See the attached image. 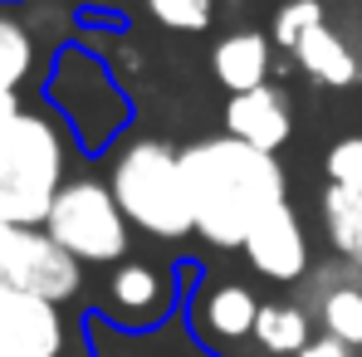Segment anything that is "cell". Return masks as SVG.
<instances>
[{
  "instance_id": "1",
  "label": "cell",
  "mask_w": 362,
  "mask_h": 357,
  "mask_svg": "<svg viewBox=\"0 0 362 357\" xmlns=\"http://www.w3.org/2000/svg\"><path fill=\"white\" fill-rule=\"evenodd\" d=\"M181 172H186L196 235L216 250H245L250 230L279 201H289V177L279 167V152H259L230 132L181 147Z\"/></svg>"
},
{
  "instance_id": "2",
  "label": "cell",
  "mask_w": 362,
  "mask_h": 357,
  "mask_svg": "<svg viewBox=\"0 0 362 357\" xmlns=\"http://www.w3.org/2000/svg\"><path fill=\"white\" fill-rule=\"evenodd\" d=\"M74 137L49 108L0 93V226H45L69 181Z\"/></svg>"
},
{
  "instance_id": "3",
  "label": "cell",
  "mask_w": 362,
  "mask_h": 357,
  "mask_svg": "<svg viewBox=\"0 0 362 357\" xmlns=\"http://www.w3.org/2000/svg\"><path fill=\"white\" fill-rule=\"evenodd\" d=\"M45 108L69 127L83 157L113 152L132 122V98L88 45H59L45 74Z\"/></svg>"
},
{
  "instance_id": "4",
  "label": "cell",
  "mask_w": 362,
  "mask_h": 357,
  "mask_svg": "<svg viewBox=\"0 0 362 357\" xmlns=\"http://www.w3.org/2000/svg\"><path fill=\"white\" fill-rule=\"evenodd\" d=\"M108 191L118 196L122 216L132 230L152 240H186L196 235L191 196H186V172L181 152L157 142V137H127L113 147L108 162Z\"/></svg>"
},
{
  "instance_id": "5",
  "label": "cell",
  "mask_w": 362,
  "mask_h": 357,
  "mask_svg": "<svg viewBox=\"0 0 362 357\" xmlns=\"http://www.w3.org/2000/svg\"><path fill=\"white\" fill-rule=\"evenodd\" d=\"M45 230L78 264H122L127 245H132V226L122 216L118 196L108 191V181H93V177L64 181V191L49 206Z\"/></svg>"
},
{
  "instance_id": "6",
  "label": "cell",
  "mask_w": 362,
  "mask_h": 357,
  "mask_svg": "<svg viewBox=\"0 0 362 357\" xmlns=\"http://www.w3.org/2000/svg\"><path fill=\"white\" fill-rule=\"evenodd\" d=\"M0 357H93V348L64 303L0 284Z\"/></svg>"
},
{
  "instance_id": "7",
  "label": "cell",
  "mask_w": 362,
  "mask_h": 357,
  "mask_svg": "<svg viewBox=\"0 0 362 357\" xmlns=\"http://www.w3.org/2000/svg\"><path fill=\"white\" fill-rule=\"evenodd\" d=\"M83 333L93 357H221L186 313H172L157 328H122L108 313H83Z\"/></svg>"
},
{
  "instance_id": "8",
  "label": "cell",
  "mask_w": 362,
  "mask_h": 357,
  "mask_svg": "<svg viewBox=\"0 0 362 357\" xmlns=\"http://www.w3.org/2000/svg\"><path fill=\"white\" fill-rule=\"evenodd\" d=\"M245 259L255 274L274 279V284H299L308 274V235H303V221L289 201H279L245 240Z\"/></svg>"
},
{
  "instance_id": "9",
  "label": "cell",
  "mask_w": 362,
  "mask_h": 357,
  "mask_svg": "<svg viewBox=\"0 0 362 357\" xmlns=\"http://www.w3.org/2000/svg\"><path fill=\"white\" fill-rule=\"evenodd\" d=\"M108 303H113V323L122 328H157L177 313V289H172V274L157 264H142V259H122L118 269L108 274Z\"/></svg>"
},
{
  "instance_id": "10",
  "label": "cell",
  "mask_w": 362,
  "mask_h": 357,
  "mask_svg": "<svg viewBox=\"0 0 362 357\" xmlns=\"http://www.w3.org/2000/svg\"><path fill=\"white\" fill-rule=\"evenodd\" d=\"M226 132L250 142V147H259V152H279L294 137V103H289V93L274 88V83H259L250 93H230Z\"/></svg>"
},
{
  "instance_id": "11",
  "label": "cell",
  "mask_w": 362,
  "mask_h": 357,
  "mask_svg": "<svg viewBox=\"0 0 362 357\" xmlns=\"http://www.w3.org/2000/svg\"><path fill=\"white\" fill-rule=\"evenodd\" d=\"M255 318H259V298L240 279H226V284H211L206 294H196V328L206 323V343L255 338Z\"/></svg>"
},
{
  "instance_id": "12",
  "label": "cell",
  "mask_w": 362,
  "mask_h": 357,
  "mask_svg": "<svg viewBox=\"0 0 362 357\" xmlns=\"http://www.w3.org/2000/svg\"><path fill=\"white\" fill-rule=\"evenodd\" d=\"M211 69L230 93H250V88L269 83V35H259V30L226 35L211 54Z\"/></svg>"
},
{
  "instance_id": "13",
  "label": "cell",
  "mask_w": 362,
  "mask_h": 357,
  "mask_svg": "<svg viewBox=\"0 0 362 357\" xmlns=\"http://www.w3.org/2000/svg\"><path fill=\"white\" fill-rule=\"evenodd\" d=\"M294 64H299L313 83H323V88H353L358 74H362L358 54H353V49L343 45V35L328 30V25L308 30L299 45H294Z\"/></svg>"
},
{
  "instance_id": "14",
  "label": "cell",
  "mask_w": 362,
  "mask_h": 357,
  "mask_svg": "<svg viewBox=\"0 0 362 357\" xmlns=\"http://www.w3.org/2000/svg\"><path fill=\"white\" fill-rule=\"evenodd\" d=\"M323 230L333 240V250L353 269H362V191L328 181V191H323Z\"/></svg>"
},
{
  "instance_id": "15",
  "label": "cell",
  "mask_w": 362,
  "mask_h": 357,
  "mask_svg": "<svg viewBox=\"0 0 362 357\" xmlns=\"http://www.w3.org/2000/svg\"><path fill=\"white\" fill-rule=\"evenodd\" d=\"M255 343L274 357H294L313 343V328H308V313L299 303H259V318H255Z\"/></svg>"
},
{
  "instance_id": "16",
  "label": "cell",
  "mask_w": 362,
  "mask_h": 357,
  "mask_svg": "<svg viewBox=\"0 0 362 357\" xmlns=\"http://www.w3.org/2000/svg\"><path fill=\"white\" fill-rule=\"evenodd\" d=\"M30 74H35V35L10 5H0V93H20Z\"/></svg>"
},
{
  "instance_id": "17",
  "label": "cell",
  "mask_w": 362,
  "mask_h": 357,
  "mask_svg": "<svg viewBox=\"0 0 362 357\" xmlns=\"http://www.w3.org/2000/svg\"><path fill=\"white\" fill-rule=\"evenodd\" d=\"M313 308H318L328 338H338L348 348H362V289L358 284H328L313 298Z\"/></svg>"
},
{
  "instance_id": "18",
  "label": "cell",
  "mask_w": 362,
  "mask_h": 357,
  "mask_svg": "<svg viewBox=\"0 0 362 357\" xmlns=\"http://www.w3.org/2000/svg\"><path fill=\"white\" fill-rule=\"evenodd\" d=\"M318 25H328L323 20V0H289V5H279L274 10V45L279 49H289L294 54V45H299L308 30H318Z\"/></svg>"
},
{
  "instance_id": "19",
  "label": "cell",
  "mask_w": 362,
  "mask_h": 357,
  "mask_svg": "<svg viewBox=\"0 0 362 357\" xmlns=\"http://www.w3.org/2000/svg\"><path fill=\"white\" fill-rule=\"evenodd\" d=\"M147 10H152L157 25L186 30V35H196L216 20V0H147Z\"/></svg>"
},
{
  "instance_id": "20",
  "label": "cell",
  "mask_w": 362,
  "mask_h": 357,
  "mask_svg": "<svg viewBox=\"0 0 362 357\" xmlns=\"http://www.w3.org/2000/svg\"><path fill=\"white\" fill-rule=\"evenodd\" d=\"M323 167H328V181H333V186H353V191H362V132L358 137L333 142Z\"/></svg>"
},
{
  "instance_id": "21",
  "label": "cell",
  "mask_w": 362,
  "mask_h": 357,
  "mask_svg": "<svg viewBox=\"0 0 362 357\" xmlns=\"http://www.w3.org/2000/svg\"><path fill=\"white\" fill-rule=\"evenodd\" d=\"M294 357H348V343H338V338H328V333H318L303 353H294Z\"/></svg>"
},
{
  "instance_id": "22",
  "label": "cell",
  "mask_w": 362,
  "mask_h": 357,
  "mask_svg": "<svg viewBox=\"0 0 362 357\" xmlns=\"http://www.w3.org/2000/svg\"><path fill=\"white\" fill-rule=\"evenodd\" d=\"M5 230H10V226H0V259H5Z\"/></svg>"
},
{
  "instance_id": "23",
  "label": "cell",
  "mask_w": 362,
  "mask_h": 357,
  "mask_svg": "<svg viewBox=\"0 0 362 357\" xmlns=\"http://www.w3.org/2000/svg\"><path fill=\"white\" fill-rule=\"evenodd\" d=\"M0 5H15V0H0Z\"/></svg>"
}]
</instances>
